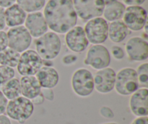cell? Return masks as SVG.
<instances>
[{"instance_id":"36","label":"cell","mask_w":148,"mask_h":124,"mask_svg":"<svg viewBox=\"0 0 148 124\" xmlns=\"http://www.w3.org/2000/svg\"><path fill=\"white\" fill-rule=\"evenodd\" d=\"M5 18H4V10L0 7V30H2L5 28Z\"/></svg>"},{"instance_id":"7","label":"cell","mask_w":148,"mask_h":124,"mask_svg":"<svg viewBox=\"0 0 148 124\" xmlns=\"http://www.w3.org/2000/svg\"><path fill=\"white\" fill-rule=\"evenodd\" d=\"M77 17L83 20L99 17L103 15L104 0H72Z\"/></svg>"},{"instance_id":"38","label":"cell","mask_w":148,"mask_h":124,"mask_svg":"<svg viewBox=\"0 0 148 124\" xmlns=\"http://www.w3.org/2000/svg\"><path fill=\"white\" fill-rule=\"evenodd\" d=\"M0 124H12L11 120L6 115H0Z\"/></svg>"},{"instance_id":"14","label":"cell","mask_w":148,"mask_h":124,"mask_svg":"<svg viewBox=\"0 0 148 124\" xmlns=\"http://www.w3.org/2000/svg\"><path fill=\"white\" fill-rule=\"evenodd\" d=\"M65 43L69 50L77 53L84 52L89 44L84 28L79 26H75L66 32Z\"/></svg>"},{"instance_id":"27","label":"cell","mask_w":148,"mask_h":124,"mask_svg":"<svg viewBox=\"0 0 148 124\" xmlns=\"http://www.w3.org/2000/svg\"><path fill=\"white\" fill-rule=\"evenodd\" d=\"M110 55H112L113 57L116 60H121L125 57V51L121 46L114 45L111 46Z\"/></svg>"},{"instance_id":"12","label":"cell","mask_w":148,"mask_h":124,"mask_svg":"<svg viewBox=\"0 0 148 124\" xmlns=\"http://www.w3.org/2000/svg\"><path fill=\"white\" fill-rule=\"evenodd\" d=\"M116 74V71L110 67L98 70L93 76L94 89L100 94L112 91L115 87Z\"/></svg>"},{"instance_id":"9","label":"cell","mask_w":148,"mask_h":124,"mask_svg":"<svg viewBox=\"0 0 148 124\" xmlns=\"http://www.w3.org/2000/svg\"><path fill=\"white\" fill-rule=\"evenodd\" d=\"M43 67V59L33 49H27L20 54L17 65L19 74L23 76H35Z\"/></svg>"},{"instance_id":"39","label":"cell","mask_w":148,"mask_h":124,"mask_svg":"<svg viewBox=\"0 0 148 124\" xmlns=\"http://www.w3.org/2000/svg\"><path fill=\"white\" fill-rule=\"evenodd\" d=\"M53 65V62L52 60H43V66L52 67Z\"/></svg>"},{"instance_id":"32","label":"cell","mask_w":148,"mask_h":124,"mask_svg":"<svg viewBox=\"0 0 148 124\" xmlns=\"http://www.w3.org/2000/svg\"><path fill=\"white\" fill-rule=\"evenodd\" d=\"M8 100H7L4 94L0 90V115L4 114L6 111V107H7Z\"/></svg>"},{"instance_id":"1","label":"cell","mask_w":148,"mask_h":124,"mask_svg":"<svg viewBox=\"0 0 148 124\" xmlns=\"http://www.w3.org/2000/svg\"><path fill=\"white\" fill-rule=\"evenodd\" d=\"M43 16L49 28L59 34L66 33L77 23L72 0H49L44 6Z\"/></svg>"},{"instance_id":"37","label":"cell","mask_w":148,"mask_h":124,"mask_svg":"<svg viewBox=\"0 0 148 124\" xmlns=\"http://www.w3.org/2000/svg\"><path fill=\"white\" fill-rule=\"evenodd\" d=\"M45 99L43 97V94L40 93V94L36 97L35 98H33V100H31V102L33 103V105H41L43 104V102H44Z\"/></svg>"},{"instance_id":"20","label":"cell","mask_w":148,"mask_h":124,"mask_svg":"<svg viewBox=\"0 0 148 124\" xmlns=\"http://www.w3.org/2000/svg\"><path fill=\"white\" fill-rule=\"evenodd\" d=\"M25 12L17 4H12L4 10L6 26L10 28L22 26L26 19Z\"/></svg>"},{"instance_id":"31","label":"cell","mask_w":148,"mask_h":124,"mask_svg":"<svg viewBox=\"0 0 148 124\" xmlns=\"http://www.w3.org/2000/svg\"><path fill=\"white\" fill-rule=\"evenodd\" d=\"M100 113L103 117L106 118L108 119H111L114 117V113L112 111L110 107H106V106H103L100 110Z\"/></svg>"},{"instance_id":"28","label":"cell","mask_w":148,"mask_h":124,"mask_svg":"<svg viewBox=\"0 0 148 124\" xmlns=\"http://www.w3.org/2000/svg\"><path fill=\"white\" fill-rule=\"evenodd\" d=\"M77 61V57L74 54H66L62 58V62L64 65H72Z\"/></svg>"},{"instance_id":"34","label":"cell","mask_w":148,"mask_h":124,"mask_svg":"<svg viewBox=\"0 0 148 124\" xmlns=\"http://www.w3.org/2000/svg\"><path fill=\"white\" fill-rule=\"evenodd\" d=\"M131 124H148V117H137L132 121Z\"/></svg>"},{"instance_id":"24","label":"cell","mask_w":148,"mask_h":124,"mask_svg":"<svg viewBox=\"0 0 148 124\" xmlns=\"http://www.w3.org/2000/svg\"><path fill=\"white\" fill-rule=\"evenodd\" d=\"M16 2L25 12L31 13L39 12L43 9L46 0H16Z\"/></svg>"},{"instance_id":"33","label":"cell","mask_w":148,"mask_h":124,"mask_svg":"<svg viewBox=\"0 0 148 124\" xmlns=\"http://www.w3.org/2000/svg\"><path fill=\"white\" fill-rule=\"evenodd\" d=\"M123 2L128 6H140L145 0H122Z\"/></svg>"},{"instance_id":"29","label":"cell","mask_w":148,"mask_h":124,"mask_svg":"<svg viewBox=\"0 0 148 124\" xmlns=\"http://www.w3.org/2000/svg\"><path fill=\"white\" fill-rule=\"evenodd\" d=\"M8 47V39L6 32L0 30V52Z\"/></svg>"},{"instance_id":"2","label":"cell","mask_w":148,"mask_h":124,"mask_svg":"<svg viewBox=\"0 0 148 124\" xmlns=\"http://www.w3.org/2000/svg\"><path fill=\"white\" fill-rule=\"evenodd\" d=\"M36 52L43 60H53L57 57L62 49V42L57 33L46 32L35 42Z\"/></svg>"},{"instance_id":"11","label":"cell","mask_w":148,"mask_h":124,"mask_svg":"<svg viewBox=\"0 0 148 124\" xmlns=\"http://www.w3.org/2000/svg\"><path fill=\"white\" fill-rule=\"evenodd\" d=\"M147 12L141 6H129L126 7L122 18L129 30L139 31L147 23Z\"/></svg>"},{"instance_id":"8","label":"cell","mask_w":148,"mask_h":124,"mask_svg":"<svg viewBox=\"0 0 148 124\" xmlns=\"http://www.w3.org/2000/svg\"><path fill=\"white\" fill-rule=\"evenodd\" d=\"M110 52L102 44H94L88 50L84 64L95 70H101L108 68L111 63Z\"/></svg>"},{"instance_id":"5","label":"cell","mask_w":148,"mask_h":124,"mask_svg":"<svg viewBox=\"0 0 148 124\" xmlns=\"http://www.w3.org/2000/svg\"><path fill=\"white\" fill-rule=\"evenodd\" d=\"M71 86L75 94L80 97H88L94 91L93 75L86 68H78L72 73Z\"/></svg>"},{"instance_id":"16","label":"cell","mask_w":148,"mask_h":124,"mask_svg":"<svg viewBox=\"0 0 148 124\" xmlns=\"http://www.w3.org/2000/svg\"><path fill=\"white\" fill-rule=\"evenodd\" d=\"M130 108L133 115L137 117H144L148 115V89L139 88L131 94Z\"/></svg>"},{"instance_id":"40","label":"cell","mask_w":148,"mask_h":124,"mask_svg":"<svg viewBox=\"0 0 148 124\" xmlns=\"http://www.w3.org/2000/svg\"><path fill=\"white\" fill-rule=\"evenodd\" d=\"M102 124H118L117 123H115V122H110V123H105Z\"/></svg>"},{"instance_id":"21","label":"cell","mask_w":148,"mask_h":124,"mask_svg":"<svg viewBox=\"0 0 148 124\" xmlns=\"http://www.w3.org/2000/svg\"><path fill=\"white\" fill-rule=\"evenodd\" d=\"M130 30L122 20L111 22L108 25V38L114 43H121L130 34Z\"/></svg>"},{"instance_id":"26","label":"cell","mask_w":148,"mask_h":124,"mask_svg":"<svg viewBox=\"0 0 148 124\" xmlns=\"http://www.w3.org/2000/svg\"><path fill=\"white\" fill-rule=\"evenodd\" d=\"M14 76L15 71L13 68L0 65V87H2L7 81L14 78Z\"/></svg>"},{"instance_id":"13","label":"cell","mask_w":148,"mask_h":124,"mask_svg":"<svg viewBox=\"0 0 148 124\" xmlns=\"http://www.w3.org/2000/svg\"><path fill=\"white\" fill-rule=\"evenodd\" d=\"M125 52L130 60L143 62L148 57V43L141 37H132L127 41Z\"/></svg>"},{"instance_id":"15","label":"cell","mask_w":148,"mask_h":124,"mask_svg":"<svg viewBox=\"0 0 148 124\" xmlns=\"http://www.w3.org/2000/svg\"><path fill=\"white\" fill-rule=\"evenodd\" d=\"M25 27L33 38H39L48 32V25L43 14L40 12L29 13L26 16Z\"/></svg>"},{"instance_id":"35","label":"cell","mask_w":148,"mask_h":124,"mask_svg":"<svg viewBox=\"0 0 148 124\" xmlns=\"http://www.w3.org/2000/svg\"><path fill=\"white\" fill-rule=\"evenodd\" d=\"M16 0H0V7L1 8H7L12 4H15Z\"/></svg>"},{"instance_id":"6","label":"cell","mask_w":148,"mask_h":124,"mask_svg":"<svg viewBox=\"0 0 148 124\" xmlns=\"http://www.w3.org/2000/svg\"><path fill=\"white\" fill-rule=\"evenodd\" d=\"M84 30L88 42L93 45L102 44L108 38V24L103 17L88 20Z\"/></svg>"},{"instance_id":"25","label":"cell","mask_w":148,"mask_h":124,"mask_svg":"<svg viewBox=\"0 0 148 124\" xmlns=\"http://www.w3.org/2000/svg\"><path fill=\"white\" fill-rule=\"evenodd\" d=\"M140 87L147 88L148 87V63L144 62L137 67L136 70Z\"/></svg>"},{"instance_id":"4","label":"cell","mask_w":148,"mask_h":124,"mask_svg":"<svg viewBox=\"0 0 148 124\" xmlns=\"http://www.w3.org/2000/svg\"><path fill=\"white\" fill-rule=\"evenodd\" d=\"M136 70L132 68H124L116 74V91L121 96H129L139 89Z\"/></svg>"},{"instance_id":"22","label":"cell","mask_w":148,"mask_h":124,"mask_svg":"<svg viewBox=\"0 0 148 124\" xmlns=\"http://www.w3.org/2000/svg\"><path fill=\"white\" fill-rule=\"evenodd\" d=\"M1 91L7 100H12L21 95L20 80L16 78H12L1 87Z\"/></svg>"},{"instance_id":"30","label":"cell","mask_w":148,"mask_h":124,"mask_svg":"<svg viewBox=\"0 0 148 124\" xmlns=\"http://www.w3.org/2000/svg\"><path fill=\"white\" fill-rule=\"evenodd\" d=\"M40 93L43 94L45 100H47L48 101H53L54 100V92L52 89L42 88Z\"/></svg>"},{"instance_id":"3","label":"cell","mask_w":148,"mask_h":124,"mask_svg":"<svg viewBox=\"0 0 148 124\" xmlns=\"http://www.w3.org/2000/svg\"><path fill=\"white\" fill-rule=\"evenodd\" d=\"M33 112L34 105L31 100L20 96L8 102L5 113L10 119L23 123L31 117Z\"/></svg>"},{"instance_id":"10","label":"cell","mask_w":148,"mask_h":124,"mask_svg":"<svg viewBox=\"0 0 148 124\" xmlns=\"http://www.w3.org/2000/svg\"><path fill=\"white\" fill-rule=\"evenodd\" d=\"M7 35L9 48L19 53L27 50L32 43V36L23 26L11 28Z\"/></svg>"},{"instance_id":"17","label":"cell","mask_w":148,"mask_h":124,"mask_svg":"<svg viewBox=\"0 0 148 124\" xmlns=\"http://www.w3.org/2000/svg\"><path fill=\"white\" fill-rule=\"evenodd\" d=\"M125 10V4L119 0H104L103 18L107 22L119 20L123 17Z\"/></svg>"},{"instance_id":"18","label":"cell","mask_w":148,"mask_h":124,"mask_svg":"<svg viewBox=\"0 0 148 124\" xmlns=\"http://www.w3.org/2000/svg\"><path fill=\"white\" fill-rule=\"evenodd\" d=\"M41 88L53 89L58 84L59 75L56 69L53 67L43 66L36 74Z\"/></svg>"},{"instance_id":"23","label":"cell","mask_w":148,"mask_h":124,"mask_svg":"<svg viewBox=\"0 0 148 124\" xmlns=\"http://www.w3.org/2000/svg\"><path fill=\"white\" fill-rule=\"evenodd\" d=\"M20 53L7 47L0 52V65L13 68L17 67L20 60Z\"/></svg>"},{"instance_id":"19","label":"cell","mask_w":148,"mask_h":124,"mask_svg":"<svg viewBox=\"0 0 148 124\" xmlns=\"http://www.w3.org/2000/svg\"><path fill=\"white\" fill-rule=\"evenodd\" d=\"M20 91L23 97L33 100L41 91V87L35 76H23L20 80Z\"/></svg>"}]
</instances>
